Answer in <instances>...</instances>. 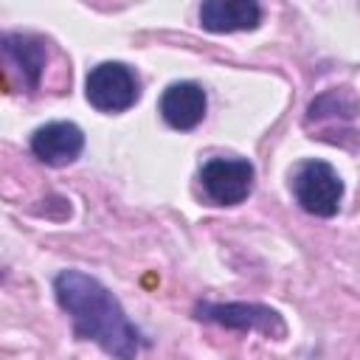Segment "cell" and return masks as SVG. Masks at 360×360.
<instances>
[{
  "mask_svg": "<svg viewBox=\"0 0 360 360\" xmlns=\"http://www.w3.org/2000/svg\"><path fill=\"white\" fill-rule=\"evenodd\" d=\"M53 292L59 307L70 315L76 338L98 343L115 360L138 357L141 332L129 323L118 298L98 278L82 270H62L53 278Z\"/></svg>",
  "mask_w": 360,
  "mask_h": 360,
  "instance_id": "cell-1",
  "label": "cell"
},
{
  "mask_svg": "<svg viewBox=\"0 0 360 360\" xmlns=\"http://www.w3.org/2000/svg\"><path fill=\"white\" fill-rule=\"evenodd\" d=\"M292 194L307 214L332 217L340 208L343 183L338 172L323 160H304L292 174Z\"/></svg>",
  "mask_w": 360,
  "mask_h": 360,
  "instance_id": "cell-2",
  "label": "cell"
},
{
  "mask_svg": "<svg viewBox=\"0 0 360 360\" xmlns=\"http://www.w3.org/2000/svg\"><path fill=\"white\" fill-rule=\"evenodd\" d=\"M84 96L101 112H124L141 96L138 76L124 62H101L87 73Z\"/></svg>",
  "mask_w": 360,
  "mask_h": 360,
  "instance_id": "cell-3",
  "label": "cell"
},
{
  "mask_svg": "<svg viewBox=\"0 0 360 360\" xmlns=\"http://www.w3.org/2000/svg\"><path fill=\"white\" fill-rule=\"evenodd\" d=\"M205 194L219 205H236L253 191V166L242 158H211L200 169Z\"/></svg>",
  "mask_w": 360,
  "mask_h": 360,
  "instance_id": "cell-4",
  "label": "cell"
},
{
  "mask_svg": "<svg viewBox=\"0 0 360 360\" xmlns=\"http://www.w3.org/2000/svg\"><path fill=\"white\" fill-rule=\"evenodd\" d=\"M197 318L222 323L228 329H242V332H264V335H278V338L287 332L278 312L262 304H200Z\"/></svg>",
  "mask_w": 360,
  "mask_h": 360,
  "instance_id": "cell-5",
  "label": "cell"
},
{
  "mask_svg": "<svg viewBox=\"0 0 360 360\" xmlns=\"http://www.w3.org/2000/svg\"><path fill=\"white\" fill-rule=\"evenodd\" d=\"M84 149V132L73 121H51L34 129L31 152L48 166H65Z\"/></svg>",
  "mask_w": 360,
  "mask_h": 360,
  "instance_id": "cell-6",
  "label": "cell"
},
{
  "mask_svg": "<svg viewBox=\"0 0 360 360\" xmlns=\"http://www.w3.org/2000/svg\"><path fill=\"white\" fill-rule=\"evenodd\" d=\"M205 90L197 82H174L160 96V115L172 129H194L205 118Z\"/></svg>",
  "mask_w": 360,
  "mask_h": 360,
  "instance_id": "cell-7",
  "label": "cell"
},
{
  "mask_svg": "<svg viewBox=\"0 0 360 360\" xmlns=\"http://www.w3.org/2000/svg\"><path fill=\"white\" fill-rule=\"evenodd\" d=\"M262 20V8L253 0H208L200 6V22L205 31L231 34L253 31Z\"/></svg>",
  "mask_w": 360,
  "mask_h": 360,
  "instance_id": "cell-8",
  "label": "cell"
},
{
  "mask_svg": "<svg viewBox=\"0 0 360 360\" xmlns=\"http://www.w3.org/2000/svg\"><path fill=\"white\" fill-rule=\"evenodd\" d=\"M3 56L25 90H37L45 70V42L31 34H3Z\"/></svg>",
  "mask_w": 360,
  "mask_h": 360,
  "instance_id": "cell-9",
  "label": "cell"
}]
</instances>
